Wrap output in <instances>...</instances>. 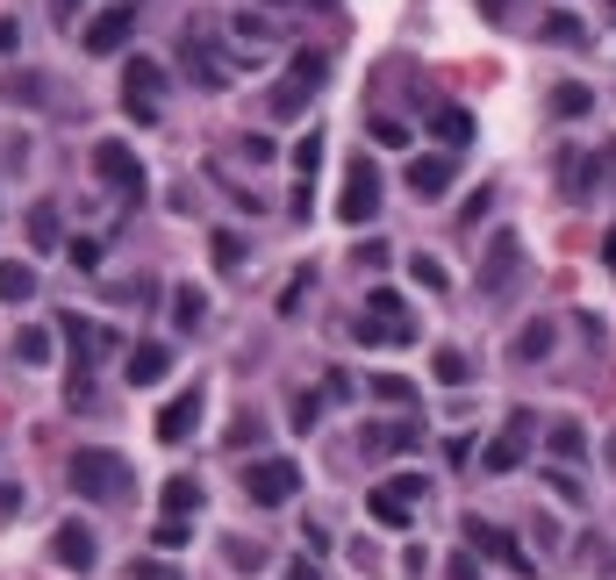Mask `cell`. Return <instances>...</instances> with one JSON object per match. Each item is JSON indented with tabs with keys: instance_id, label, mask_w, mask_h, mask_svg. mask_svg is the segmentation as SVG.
<instances>
[{
	"instance_id": "6da1fadb",
	"label": "cell",
	"mask_w": 616,
	"mask_h": 580,
	"mask_svg": "<svg viewBox=\"0 0 616 580\" xmlns=\"http://www.w3.org/2000/svg\"><path fill=\"white\" fill-rule=\"evenodd\" d=\"M65 480H72V495H86V502H122L130 495V459H122V452H101V444H86V452H72Z\"/></svg>"
},
{
	"instance_id": "7a4b0ae2",
	"label": "cell",
	"mask_w": 616,
	"mask_h": 580,
	"mask_svg": "<svg viewBox=\"0 0 616 580\" xmlns=\"http://www.w3.org/2000/svg\"><path fill=\"white\" fill-rule=\"evenodd\" d=\"M244 495H251V509H287L301 495V466L294 459H251L244 466Z\"/></svg>"
},
{
	"instance_id": "3957f363",
	"label": "cell",
	"mask_w": 616,
	"mask_h": 580,
	"mask_svg": "<svg viewBox=\"0 0 616 580\" xmlns=\"http://www.w3.org/2000/svg\"><path fill=\"white\" fill-rule=\"evenodd\" d=\"M416 323H409V308H402V294L394 287H373L366 294V316H359V344H409Z\"/></svg>"
},
{
	"instance_id": "277c9868",
	"label": "cell",
	"mask_w": 616,
	"mask_h": 580,
	"mask_svg": "<svg viewBox=\"0 0 616 580\" xmlns=\"http://www.w3.org/2000/svg\"><path fill=\"white\" fill-rule=\"evenodd\" d=\"M130 36H137V8H130V0H115V8H101V15L79 29V51L86 58H115Z\"/></svg>"
},
{
	"instance_id": "5b68a950",
	"label": "cell",
	"mask_w": 616,
	"mask_h": 580,
	"mask_svg": "<svg viewBox=\"0 0 616 580\" xmlns=\"http://www.w3.org/2000/svg\"><path fill=\"white\" fill-rule=\"evenodd\" d=\"M531 430H538V423H531V409H516L502 437L480 444V473H516V466H523V452H531Z\"/></svg>"
},
{
	"instance_id": "8992f818",
	"label": "cell",
	"mask_w": 616,
	"mask_h": 580,
	"mask_svg": "<svg viewBox=\"0 0 616 580\" xmlns=\"http://www.w3.org/2000/svg\"><path fill=\"white\" fill-rule=\"evenodd\" d=\"M516 273H523V237H516V230H495V237H488V258H480V294H509Z\"/></svg>"
},
{
	"instance_id": "52a82bcc",
	"label": "cell",
	"mask_w": 616,
	"mask_h": 580,
	"mask_svg": "<svg viewBox=\"0 0 616 580\" xmlns=\"http://www.w3.org/2000/svg\"><path fill=\"white\" fill-rule=\"evenodd\" d=\"M373 208H380V172H373V158H352V172H344V201H337V215L359 230V222H373Z\"/></svg>"
},
{
	"instance_id": "ba28073f",
	"label": "cell",
	"mask_w": 616,
	"mask_h": 580,
	"mask_svg": "<svg viewBox=\"0 0 616 580\" xmlns=\"http://www.w3.org/2000/svg\"><path fill=\"white\" fill-rule=\"evenodd\" d=\"M158 94H165V65L151 58H130V79H122V108L137 122H158Z\"/></svg>"
},
{
	"instance_id": "9c48e42d",
	"label": "cell",
	"mask_w": 616,
	"mask_h": 580,
	"mask_svg": "<svg viewBox=\"0 0 616 580\" xmlns=\"http://www.w3.org/2000/svg\"><path fill=\"white\" fill-rule=\"evenodd\" d=\"M466 545H473V552H488V559H502V566H516V573H538V559H531L523 545H516V538H509L502 523H480V516H466Z\"/></svg>"
},
{
	"instance_id": "30bf717a",
	"label": "cell",
	"mask_w": 616,
	"mask_h": 580,
	"mask_svg": "<svg viewBox=\"0 0 616 580\" xmlns=\"http://www.w3.org/2000/svg\"><path fill=\"white\" fill-rule=\"evenodd\" d=\"M409 444H423V423H416V416H387V423H366L359 430L366 459H394V452H409Z\"/></svg>"
},
{
	"instance_id": "8fae6325",
	"label": "cell",
	"mask_w": 616,
	"mask_h": 580,
	"mask_svg": "<svg viewBox=\"0 0 616 580\" xmlns=\"http://www.w3.org/2000/svg\"><path fill=\"white\" fill-rule=\"evenodd\" d=\"M51 559L65 566V573H94V559H101V545H94V530H86L79 516H65V523L51 530Z\"/></svg>"
},
{
	"instance_id": "7c38bea8",
	"label": "cell",
	"mask_w": 616,
	"mask_h": 580,
	"mask_svg": "<svg viewBox=\"0 0 616 580\" xmlns=\"http://www.w3.org/2000/svg\"><path fill=\"white\" fill-rule=\"evenodd\" d=\"M94 172H101L108 187H122V194H137L144 201V165H137V151H130V144H94Z\"/></svg>"
},
{
	"instance_id": "4fadbf2b",
	"label": "cell",
	"mask_w": 616,
	"mask_h": 580,
	"mask_svg": "<svg viewBox=\"0 0 616 580\" xmlns=\"http://www.w3.org/2000/svg\"><path fill=\"white\" fill-rule=\"evenodd\" d=\"M194 423H201V387H180L165 409H158V444H187Z\"/></svg>"
},
{
	"instance_id": "5bb4252c",
	"label": "cell",
	"mask_w": 616,
	"mask_h": 580,
	"mask_svg": "<svg viewBox=\"0 0 616 580\" xmlns=\"http://www.w3.org/2000/svg\"><path fill=\"white\" fill-rule=\"evenodd\" d=\"M445 187H452V158L445 151H416L409 158V194L416 201H445Z\"/></svg>"
},
{
	"instance_id": "9a60e30c",
	"label": "cell",
	"mask_w": 616,
	"mask_h": 580,
	"mask_svg": "<svg viewBox=\"0 0 616 580\" xmlns=\"http://www.w3.org/2000/svg\"><path fill=\"white\" fill-rule=\"evenodd\" d=\"M180 65H187L201 86H230V65L215 58V44H208V36H194V29L180 36Z\"/></svg>"
},
{
	"instance_id": "2e32d148",
	"label": "cell",
	"mask_w": 616,
	"mask_h": 580,
	"mask_svg": "<svg viewBox=\"0 0 616 580\" xmlns=\"http://www.w3.org/2000/svg\"><path fill=\"white\" fill-rule=\"evenodd\" d=\"M122 373H130V387H158V380L172 373V344H137V351L122 359Z\"/></svg>"
},
{
	"instance_id": "e0dca14e",
	"label": "cell",
	"mask_w": 616,
	"mask_h": 580,
	"mask_svg": "<svg viewBox=\"0 0 616 580\" xmlns=\"http://www.w3.org/2000/svg\"><path fill=\"white\" fill-rule=\"evenodd\" d=\"M58 337L79 351V366H94V351H108V344H115L101 323H86V316H58Z\"/></svg>"
},
{
	"instance_id": "ac0fdd59",
	"label": "cell",
	"mask_w": 616,
	"mask_h": 580,
	"mask_svg": "<svg viewBox=\"0 0 616 580\" xmlns=\"http://www.w3.org/2000/svg\"><path fill=\"white\" fill-rule=\"evenodd\" d=\"M559 180H566V194H574V201H588V194L602 187V158H581V151H566V158H559Z\"/></svg>"
},
{
	"instance_id": "d6986e66",
	"label": "cell",
	"mask_w": 616,
	"mask_h": 580,
	"mask_svg": "<svg viewBox=\"0 0 616 580\" xmlns=\"http://www.w3.org/2000/svg\"><path fill=\"white\" fill-rule=\"evenodd\" d=\"M323 79H330V58L323 51H294V65H287L294 94H323Z\"/></svg>"
},
{
	"instance_id": "ffe728a7",
	"label": "cell",
	"mask_w": 616,
	"mask_h": 580,
	"mask_svg": "<svg viewBox=\"0 0 616 580\" xmlns=\"http://www.w3.org/2000/svg\"><path fill=\"white\" fill-rule=\"evenodd\" d=\"M36 294V266H22V258H0V301H29Z\"/></svg>"
},
{
	"instance_id": "44dd1931",
	"label": "cell",
	"mask_w": 616,
	"mask_h": 580,
	"mask_svg": "<svg viewBox=\"0 0 616 580\" xmlns=\"http://www.w3.org/2000/svg\"><path fill=\"white\" fill-rule=\"evenodd\" d=\"M29 244H36V251H65V237H58V201H36L29 208Z\"/></svg>"
},
{
	"instance_id": "7402d4cb",
	"label": "cell",
	"mask_w": 616,
	"mask_h": 580,
	"mask_svg": "<svg viewBox=\"0 0 616 580\" xmlns=\"http://www.w3.org/2000/svg\"><path fill=\"white\" fill-rule=\"evenodd\" d=\"M172 323H180V330H201L208 323V294L201 287H172Z\"/></svg>"
},
{
	"instance_id": "603a6c76",
	"label": "cell",
	"mask_w": 616,
	"mask_h": 580,
	"mask_svg": "<svg viewBox=\"0 0 616 580\" xmlns=\"http://www.w3.org/2000/svg\"><path fill=\"white\" fill-rule=\"evenodd\" d=\"M158 502H165V516H194V509H201V480L172 473V480H165V495H158Z\"/></svg>"
},
{
	"instance_id": "cb8c5ba5",
	"label": "cell",
	"mask_w": 616,
	"mask_h": 580,
	"mask_svg": "<svg viewBox=\"0 0 616 580\" xmlns=\"http://www.w3.org/2000/svg\"><path fill=\"white\" fill-rule=\"evenodd\" d=\"M366 394H373V402H387V409H409V402H416V380H402V373H373V380H366Z\"/></svg>"
},
{
	"instance_id": "d4e9b609",
	"label": "cell",
	"mask_w": 616,
	"mask_h": 580,
	"mask_svg": "<svg viewBox=\"0 0 616 580\" xmlns=\"http://www.w3.org/2000/svg\"><path fill=\"white\" fill-rule=\"evenodd\" d=\"M430 373H438V387H466V380H473V359H466V351H438V359H430Z\"/></svg>"
},
{
	"instance_id": "484cf974",
	"label": "cell",
	"mask_w": 616,
	"mask_h": 580,
	"mask_svg": "<svg viewBox=\"0 0 616 580\" xmlns=\"http://www.w3.org/2000/svg\"><path fill=\"white\" fill-rule=\"evenodd\" d=\"M366 509H373L387 530H409V502L394 495V488H373V495H366Z\"/></svg>"
},
{
	"instance_id": "4316f807",
	"label": "cell",
	"mask_w": 616,
	"mask_h": 580,
	"mask_svg": "<svg viewBox=\"0 0 616 580\" xmlns=\"http://www.w3.org/2000/svg\"><path fill=\"white\" fill-rule=\"evenodd\" d=\"M438 137H445L452 151H466V144H473V115H466V108H438Z\"/></svg>"
},
{
	"instance_id": "83f0119b",
	"label": "cell",
	"mask_w": 616,
	"mask_h": 580,
	"mask_svg": "<svg viewBox=\"0 0 616 580\" xmlns=\"http://www.w3.org/2000/svg\"><path fill=\"white\" fill-rule=\"evenodd\" d=\"M15 359H22V366H51V330L29 323V330L15 337Z\"/></svg>"
},
{
	"instance_id": "f1b7e54d",
	"label": "cell",
	"mask_w": 616,
	"mask_h": 580,
	"mask_svg": "<svg viewBox=\"0 0 616 580\" xmlns=\"http://www.w3.org/2000/svg\"><path fill=\"white\" fill-rule=\"evenodd\" d=\"M595 108V94H588L581 79H566V86H552V115H588Z\"/></svg>"
},
{
	"instance_id": "f546056e",
	"label": "cell",
	"mask_w": 616,
	"mask_h": 580,
	"mask_svg": "<svg viewBox=\"0 0 616 580\" xmlns=\"http://www.w3.org/2000/svg\"><path fill=\"white\" fill-rule=\"evenodd\" d=\"M187 538H194V530H187V516H158V523H151V545H158V552H180Z\"/></svg>"
},
{
	"instance_id": "4dcf8cb0",
	"label": "cell",
	"mask_w": 616,
	"mask_h": 580,
	"mask_svg": "<svg viewBox=\"0 0 616 580\" xmlns=\"http://www.w3.org/2000/svg\"><path fill=\"white\" fill-rule=\"evenodd\" d=\"M552 351V323H523L516 330V359H545Z\"/></svg>"
},
{
	"instance_id": "1f68e13d",
	"label": "cell",
	"mask_w": 616,
	"mask_h": 580,
	"mask_svg": "<svg viewBox=\"0 0 616 580\" xmlns=\"http://www.w3.org/2000/svg\"><path fill=\"white\" fill-rule=\"evenodd\" d=\"M409 273H416V287H423V294H445V287H452V273L438 266V258H423V251L409 258Z\"/></svg>"
},
{
	"instance_id": "d6a6232c",
	"label": "cell",
	"mask_w": 616,
	"mask_h": 580,
	"mask_svg": "<svg viewBox=\"0 0 616 580\" xmlns=\"http://www.w3.org/2000/svg\"><path fill=\"white\" fill-rule=\"evenodd\" d=\"M552 452H559V459H581V452H588V430L581 423H552Z\"/></svg>"
},
{
	"instance_id": "836d02e7",
	"label": "cell",
	"mask_w": 616,
	"mask_h": 580,
	"mask_svg": "<svg viewBox=\"0 0 616 580\" xmlns=\"http://www.w3.org/2000/svg\"><path fill=\"white\" fill-rule=\"evenodd\" d=\"M545 44H559V51H574V44H588V29H581V22H574V15H552V22H545Z\"/></svg>"
},
{
	"instance_id": "e575fe53",
	"label": "cell",
	"mask_w": 616,
	"mask_h": 580,
	"mask_svg": "<svg viewBox=\"0 0 616 580\" xmlns=\"http://www.w3.org/2000/svg\"><path fill=\"white\" fill-rule=\"evenodd\" d=\"M208 244H215V266H223V273H237V266H244V237H237V230H215Z\"/></svg>"
},
{
	"instance_id": "d590c367",
	"label": "cell",
	"mask_w": 616,
	"mask_h": 580,
	"mask_svg": "<svg viewBox=\"0 0 616 580\" xmlns=\"http://www.w3.org/2000/svg\"><path fill=\"white\" fill-rule=\"evenodd\" d=\"M65 258L79 266V273H101V244L94 237H65Z\"/></svg>"
},
{
	"instance_id": "8d00e7d4",
	"label": "cell",
	"mask_w": 616,
	"mask_h": 580,
	"mask_svg": "<svg viewBox=\"0 0 616 580\" xmlns=\"http://www.w3.org/2000/svg\"><path fill=\"white\" fill-rule=\"evenodd\" d=\"M294 165H301V180H316V165H323V137H316V129L294 144Z\"/></svg>"
},
{
	"instance_id": "74e56055",
	"label": "cell",
	"mask_w": 616,
	"mask_h": 580,
	"mask_svg": "<svg viewBox=\"0 0 616 580\" xmlns=\"http://www.w3.org/2000/svg\"><path fill=\"white\" fill-rule=\"evenodd\" d=\"M373 144H387V151H402V144H409V129H402V122H394V115H373Z\"/></svg>"
},
{
	"instance_id": "f35d334b",
	"label": "cell",
	"mask_w": 616,
	"mask_h": 580,
	"mask_svg": "<svg viewBox=\"0 0 616 580\" xmlns=\"http://www.w3.org/2000/svg\"><path fill=\"white\" fill-rule=\"evenodd\" d=\"M301 294H308V266H301V273H287V287H280V316H294Z\"/></svg>"
},
{
	"instance_id": "ab89813d",
	"label": "cell",
	"mask_w": 616,
	"mask_h": 580,
	"mask_svg": "<svg viewBox=\"0 0 616 580\" xmlns=\"http://www.w3.org/2000/svg\"><path fill=\"white\" fill-rule=\"evenodd\" d=\"M223 559H230V566H266V545H244V538H230Z\"/></svg>"
},
{
	"instance_id": "60d3db41",
	"label": "cell",
	"mask_w": 616,
	"mask_h": 580,
	"mask_svg": "<svg viewBox=\"0 0 616 580\" xmlns=\"http://www.w3.org/2000/svg\"><path fill=\"white\" fill-rule=\"evenodd\" d=\"M130 580H180L165 559H130Z\"/></svg>"
},
{
	"instance_id": "b9f144b4",
	"label": "cell",
	"mask_w": 616,
	"mask_h": 580,
	"mask_svg": "<svg viewBox=\"0 0 616 580\" xmlns=\"http://www.w3.org/2000/svg\"><path fill=\"white\" fill-rule=\"evenodd\" d=\"M488 208H495V194L480 187V194H473V201H466V208H459V222H466V230H480V215H488Z\"/></svg>"
},
{
	"instance_id": "7bdbcfd3",
	"label": "cell",
	"mask_w": 616,
	"mask_h": 580,
	"mask_svg": "<svg viewBox=\"0 0 616 580\" xmlns=\"http://www.w3.org/2000/svg\"><path fill=\"white\" fill-rule=\"evenodd\" d=\"M387 488H394V495H402V502H409V509H416V502H423V473H402V480H387Z\"/></svg>"
},
{
	"instance_id": "ee69618b",
	"label": "cell",
	"mask_w": 616,
	"mask_h": 580,
	"mask_svg": "<svg viewBox=\"0 0 616 580\" xmlns=\"http://www.w3.org/2000/svg\"><path fill=\"white\" fill-rule=\"evenodd\" d=\"M545 480H552V495H559V502H581V480L566 473V466H559V473H545Z\"/></svg>"
},
{
	"instance_id": "f6af8a7d",
	"label": "cell",
	"mask_w": 616,
	"mask_h": 580,
	"mask_svg": "<svg viewBox=\"0 0 616 580\" xmlns=\"http://www.w3.org/2000/svg\"><path fill=\"white\" fill-rule=\"evenodd\" d=\"M273 151H280L273 137H244V158H251V165H273Z\"/></svg>"
},
{
	"instance_id": "bcb514c9",
	"label": "cell",
	"mask_w": 616,
	"mask_h": 580,
	"mask_svg": "<svg viewBox=\"0 0 616 580\" xmlns=\"http://www.w3.org/2000/svg\"><path fill=\"white\" fill-rule=\"evenodd\" d=\"M287 580H323V566H316V559H308V552H301V559L287 566Z\"/></svg>"
},
{
	"instance_id": "7dc6e473",
	"label": "cell",
	"mask_w": 616,
	"mask_h": 580,
	"mask_svg": "<svg viewBox=\"0 0 616 580\" xmlns=\"http://www.w3.org/2000/svg\"><path fill=\"white\" fill-rule=\"evenodd\" d=\"M445 573H452V580H480V566H473V559H466V552H459V559H452Z\"/></svg>"
},
{
	"instance_id": "c3c4849f",
	"label": "cell",
	"mask_w": 616,
	"mask_h": 580,
	"mask_svg": "<svg viewBox=\"0 0 616 580\" xmlns=\"http://www.w3.org/2000/svg\"><path fill=\"white\" fill-rule=\"evenodd\" d=\"M15 36H22V29H15V22H8V15H0V58L15 51Z\"/></svg>"
},
{
	"instance_id": "681fc988",
	"label": "cell",
	"mask_w": 616,
	"mask_h": 580,
	"mask_svg": "<svg viewBox=\"0 0 616 580\" xmlns=\"http://www.w3.org/2000/svg\"><path fill=\"white\" fill-rule=\"evenodd\" d=\"M602 266H609V273H616V230H609V237H602Z\"/></svg>"
},
{
	"instance_id": "f907efd6",
	"label": "cell",
	"mask_w": 616,
	"mask_h": 580,
	"mask_svg": "<svg viewBox=\"0 0 616 580\" xmlns=\"http://www.w3.org/2000/svg\"><path fill=\"white\" fill-rule=\"evenodd\" d=\"M51 8H58V22H72V15H79V0H51Z\"/></svg>"
},
{
	"instance_id": "816d5d0a",
	"label": "cell",
	"mask_w": 616,
	"mask_h": 580,
	"mask_svg": "<svg viewBox=\"0 0 616 580\" xmlns=\"http://www.w3.org/2000/svg\"><path fill=\"white\" fill-rule=\"evenodd\" d=\"M602 459H609V466H616V430H609V444H602Z\"/></svg>"
}]
</instances>
